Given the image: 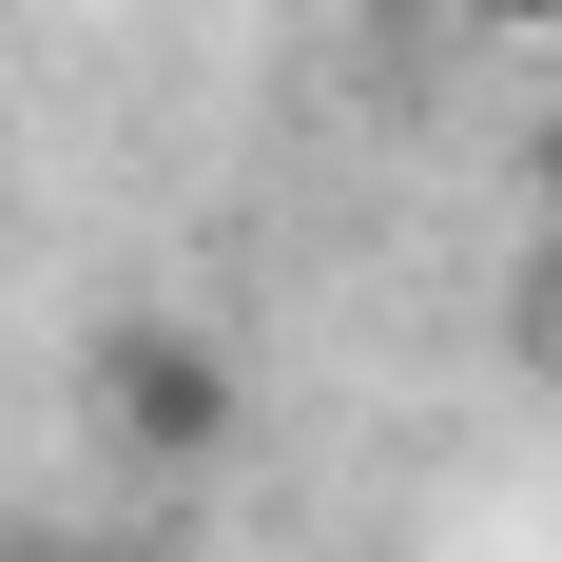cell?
<instances>
[{
	"mask_svg": "<svg viewBox=\"0 0 562 562\" xmlns=\"http://www.w3.org/2000/svg\"><path fill=\"white\" fill-rule=\"evenodd\" d=\"M78 389H98L116 465H156V485H214V465L252 447V369H233L194 311H116V330L78 349Z\"/></svg>",
	"mask_w": 562,
	"mask_h": 562,
	"instance_id": "1",
	"label": "cell"
},
{
	"mask_svg": "<svg viewBox=\"0 0 562 562\" xmlns=\"http://www.w3.org/2000/svg\"><path fill=\"white\" fill-rule=\"evenodd\" d=\"M447 20H485V40H562V0H447Z\"/></svg>",
	"mask_w": 562,
	"mask_h": 562,
	"instance_id": "2",
	"label": "cell"
},
{
	"mask_svg": "<svg viewBox=\"0 0 562 562\" xmlns=\"http://www.w3.org/2000/svg\"><path fill=\"white\" fill-rule=\"evenodd\" d=\"M524 194H543V214H562V116H543V136H524Z\"/></svg>",
	"mask_w": 562,
	"mask_h": 562,
	"instance_id": "3",
	"label": "cell"
},
{
	"mask_svg": "<svg viewBox=\"0 0 562 562\" xmlns=\"http://www.w3.org/2000/svg\"><path fill=\"white\" fill-rule=\"evenodd\" d=\"M0 562H20V543H0Z\"/></svg>",
	"mask_w": 562,
	"mask_h": 562,
	"instance_id": "4",
	"label": "cell"
}]
</instances>
